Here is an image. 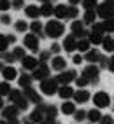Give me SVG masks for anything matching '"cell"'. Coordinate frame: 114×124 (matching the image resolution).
I'll list each match as a JSON object with an SVG mask.
<instances>
[{"instance_id":"obj_32","label":"cell","mask_w":114,"mask_h":124,"mask_svg":"<svg viewBox=\"0 0 114 124\" xmlns=\"http://www.w3.org/2000/svg\"><path fill=\"white\" fill-rule=\"evenodd\" d=\"M21 96H23V93H21L19 89H11V91H9V94H7V98H9V101H11V103H14L16 100H19Z\"/></svg>"},{"instance_id":"obj_35","label":"cell","mask_w":114,"mask_h":124,"mask_svg":"<svg viewBox=\"0 0 114 124\" xmlns=\"http://www.w3.org/2000/svg\"><path fill=\"white\" fill-rule=\"evenodd\" d=\"M28 103H30V101L26 100V98H25V96H21V98H19V100H16V101H14V105H16V107H18V108H19V110H26V108H28Z\"/></svg>"},{"instance_id":"obj_47","label":"cell","mask_w":114,"mask_h":124,"mask_svg":"<svg viewBox=\"0 0 114 124\" xmlns=\"http://www.w3.org/2000/svg\"><path fill=\"white\" fill-rule=\"evenodd\" d=\"M91 31H96V33H104V26H102V23H93Z\"/></svg>"},{"instance_id":"obj_34","label":"cell","mask_w":114,"mask_h":124,"mask_svg":"<svg viewBox=\"0 0 114 124\" xmlns=\"http://www.w3.org/2000/svg\"><path fill=\"white\" fill-rule=\"evenodd\" d=\"M102 26H104V33L105 31H114V18H109V19H104V23H102Z\"/></svg>"},{"instance_id":"obj_25","label":"cell","mask_w":114,"mask_h":124,"mask_svg":"<svg viewBox=\"0 0 114 124\" xmlns=\"http://www.w3.org/2000/svg\"><path fill=\"white\" fill-rule=\"evenodd\" d=\"M89 40L88 39H77V44H76V49L77 51H81V53H86V51H89Z\"/></svg>"},{"instance_id":"obj_2","label":"cell","mask_w":114,"mask_h":124,"mask_svg":"<svg viewBox=\"0 0 114 124\" xmlns=\"http://www.w3.org/2000/svg\"><path fill=\"white\" fill-rule=\"evenodd\" d=\"M40 91H42L44 94L51 96L54 94L56 91H58V82H56V79H51V77H46L40 80Z\"/></svg>"},{"instance_id":"obj_43","label":"cell","mask_w":114,"mask_h":124,"mask_svg":"<svg viewBox=\"0 0 114 124\" xmlns=\"http://www.w3.org/2000/svg\"><path fill=\"white\" fill-rule=\"evenodd\" d=\"M74 80H76V84H77L79 87H84V86L88 84V79H86V77H83V75H81V77H76Z\"/></svg>"},{"instance_id":"obj_41","label":"cell","mask_w":114,"mask_h":124,"mask_svg":"<svg viewBox=\"0 0 114 124\" xmlns=\"http://www.w3.org/2000/svg\"><path fill=\"white\" fill-rule=\"evenodd\" d=\"M49 58H51V51H42L39 56V63H46Z\"/></svg>"},{"instance_id":"obj_38","label":"cell","mask_w":114,"mask_h":124,"mask_svg":"<svg viewBox=\"0 0 114 124\" xmlns=\"http://www.w3.org/2000/svg\"><path fill=\"white\" fill-rule=\"evenodd\" d=\"M12 56H14V60H23V58L26 56V54H25V49H23V47H14Z\"/></svg>"},{"instance_id":"obj_10","label":"cell","mask_w":114,"mask_h":124,"mask_svg":"<svg viewBox=\"0 0 114 124\" xmlns=\"http://www.w3.org/2000/svg\"><path fill=\"white\" fill-rule=\"evenodd\" d=\"M18 114H19V108H18L14 103L7 105V107H2V117H4L5 121H9V119H12V117H18Z\"/></svg>"},{"instance_id":"obj_29","label":"cell","mask_w":114,"mask_h":124,"mask_svg":"<svg viewBox=\"0 0 114 124\" xmlns=\"http://www.w3.org/2000/svg\"><path fill=\"white\" fill-rule=\"evenodd\" d=\"M32 75H28V73H23V75H19V79H18V82H19V87H28L30 84H32Z\"/></svg>"},{"instance_id":"obj_56","label":"cell","mask_w":114,"mask_h":124,"mask_svg":"<svg viewBox=\"0 0 114 124\" xmlns=\"http://www.w3.org/2000/svg\"><path fill=\"white\" fill-rule=\"evenodd\" d=\"M69 4L70 5H77V4H81V0H69Z\"/></svg>"},{"instance_id":"obj_37","label":"cell","mask_w":114,"mask_h":124,"mask_svg":"<svg viewBox=\"0 0 114 124\" xmlns=\"http://www.w3.org/2000/svg\"><path fill=\"white\" fill-rule=\"evenodd\" d=\"M9 91H11L9 82H7V80L0 82V96H7V94H9Z\"/></svg>"},{"instance_id":"obj_61","label":"cell","mask_w":114,"mask_h":124,"mask_svg":"<svg viewBox=\"0 0 114 124\" xmlns=\"http://www.w3.org/2000/svg\"><path fill=\"white\" fill-rule=\"evenodd\" d=\"M26 124H34V122H26Z\"/></svg>"},{"instance_id":"obj_31","label":"cell","mask_w":114,"mask_h":124,"mask_svg":"<svg viewBox=\"0 0 114 124\" xmlns=\"http://www.w3.org/2000/svg\"><path fill=\"white\" fill-rule=\"evenodd\" d=\"M28 28L32 30V33H35V35H37V33H40V31H42V28H44V26H42V23H40L39 19H34Z\"/></svg>"},{"instance_id":"obj_28","label":"cell","mask_w":114,"mask_h":124,"mask_svg":"<svg viewBox=\"0 0 114 124\" xmlns=\"http://www.w3.org/2000/svg\"><path fill=\"white\" fill-rule=\"evenodd\" d=\"M86 117L91 121V122H98V121H100V117H102V114H100V110H98V108H93V110L86 112Z\"/></svg>"},{"instance_id":"obj_12","label":"cell","mask_w":114,"mask_h":124,"mask_svg":"<svg viewBox=\"0 0 114 124\" xmlns=\"http://www.w3.org/2000/svg\"><path fill=\"white\" fill-rule=\"evenodd\" d=\"M76 44H77V39L72 35V33H70V35H67V37L63 39V49H65L67 53L76 51Z\"/></svg>"},{"instance_id":"obj_30","label":"cell","mask_w":114,"mask_h":124,"mask_svg":"<svg viewBox=\"0 0 114 124\" xmlns=\"http://www.w3.org/2000/svg\"><path fill=\"white\" fill-rule=\"evenodd\" d=\"M61 112H63L65 115H70V114H74V112H76V105L72 103V101H65V103L61 105Z\"/></svg>"},{"instance_id":"obj_18","label":"cell","mask_w":114,"mask_h":124,"mask_svg":"<svg viewBox=\"0 0 114 124\" xmlns=\"http://www.w3.org/2000/svg\"><path fill=\"white\" fill-rule=\"evenodd\" d=\"M2 75H4V80H14L16 77H18V72H16V68L14 67H4V70H2Z\"/></svg>"},{"instance_id":"obj_58","label":"cell","mask_w":114,"mask_h":124,"mask_svg":"<svg viewBox=\"0 0 114 124\" xmlns=\"http://www.w3.org/2000/svg\"><path fill=\"white\" fill-rule=\"evenodd\" d=\"M4 67H5V65H4L2 61H0V72H2V70H4Z\"/></svg>"},{"instance_id":"obj_5","label":"cell","mask_w":114,"mask_h":124,"mask_svg":"<svg viewBox=\"0 0 114 124\" xmlns=\"http://www.w3.org/2000/svg\"><path fill=\"white\" fill-rule=\"evenodd\" d=\"M23 46H25L26 49H30V51L37 53L39 51V37L35 33H26L25 39H23Z\"/></svg>"},{"instance_id":"obj_14","label":"cell","mask_w":114,"mask_h":124,"mask_svg":"<svg viewBox=\"0 0 114 124\" xmlns=\"http://www.w3.org/2000/svg\"><path fill=\"white\" fill-rule=\"evenodd\" d=\"M84 60H86L88 63H100V60H102V54H100L98 51H95V49H89V51H86Z\"/></svg>"},{"instance_id":"obj_53","label":"cell","mask_w":114,"mask_h":124,"mask_svg":"<svg viewBox=\"0 0 114 124\" xmlns=\"http://www.w3.org/2000/svg\"><path fill=\"white\" fill-rule=\"evenodd\" d=\"M109 70H111V72H114V56L109 60Z\"/></svg>"},{"instance_id":"obj_42","label":"cell","mask_w":114,"mask_h":124,"mask_svg":"<svg viewBox=\"0 0 114 124\" xmlns=\"http://www.w3.org/2000/svg\"><path fill=\"white\" fill-rule=\"evenodd\" d=\"M74 119L76 121H84L86 119V112L84 110H76L74 112Z\"/></svg>"},{"instance_id":"obj_24","label":"cell","mask_w":114,"mask_h":124,"mask_svg":"<svg viewBox=\"0 0 114 124\" xmlns=\"http://www.w3.org/2000/svg\"><path fill=\"white\" fill-rule=\"evenodd\" d=\"M100 44H102V47H104V51L114 53V39H111V37H104Z\"/></svg>"},{"instance_id":"obj_19","label":"cell","mask_w":114,"mask_h":124,"mask_svg":"<svg viewBox=\"0 0 114 124\" xmlns=\"http://www.w3.org/2000/svg\"><path fill=\"white\" fill-rule=\"evenodd\" d=\"M42 110H44V117L56 119V115H58V108H56L54 105H44L42 103Z\"/></svg>"},{"instance_id":"obj_21","label":"cell","mask_w":114,"mask_h":124,"mask_svg":"<svg viewBox=\"0 0 114 124\" xmlns=\"http://www.w3.org/2000/svg\"><path fill=\"white\" fill-rule=\"evenodd\" d=\"M39 11H40V16H53L54 7H53L51 2H42V5L39 7Z\"/></svg>"},{"instance_id":"obj_15","label":"cell","mask_w":114,"mask_h":124,"mask_svg":"<svg viewBox=\"0 0 114 124\" xmlns=\"http://www.w3.org/2000/svg\"><path fill=\"white\" fill-rule=\"evenodd\" d=\"M72 98L76 100V103H86L89 100V93L84 89H79V91H74V94H72Z\"/></svg>"},{"instance_id":"obj_9","label":"cell","mask_w":114,"mask_h":124,"mask_svg":"<svg viewBox=\"0 0 114 124\" xmlns=\"http://www.w3.org/2000/svg\"><path fill=\"white\" fill-rule=\"evenodd\" d=\"M109 101H111V98H109L107 93H104V91H98V93H95V96H93V103L98 107V108H102V107H107Z\"/></svg>"},{"instance_id":"obj_45","label":"cell","mask_w":114,"mask_h":124,"mask_svg":"<svg viewBox=\"0 0 114 124\" xmlns=\"http://www.w3.org/2000/svg\"><path fill=\"white\" fill-rule=\"evenodd\" d=\"M98 122H100V124H114V121H112L111 115H102Z\"/></svg>"},{"instance_id":"obj_48","label":"cell","mask_w":114,"mask_h":124,"mask_svg":"<svg viewBox=\"0 0 114 124\" xmlns=\"http://www.w3.org/2000/svg\"><path fill=\"white\" fill-rule=\"evenodd\" d=\"M0 23H2V24H9V23H11V16L2 14V16H0Z\"/></svg>"},{"instance_id":"obj_49","label":"cell","mask_w":114,"mask_h":124,"mask_svg":"<svg viewBox=\"0 0 114 124\" xmlns=\"http://www.w3.org/2000/svg\"><path fill=\"white\" fill-rule=\"evenodd\" d=\"M4 61H7V63L16 61V60H14V56H12V53H11V54H9V53H5V54H4Z\"/></svg>"},{"instance_id":"obj_54","label":"cell","mask_w":114,"mask_h":124,"mask_svg":"<svg viewBox=\"0 0 114 124\" xmlns=\"http://www.w3.org/2000/svg\"><path fill=\"white\" fill-rule=\"evenodd\" d=\"M105 4H107V5L111 7V9L114 11V0H105Z\"/></svg>"},{"instance_id":"obj_20","label":"cell","mask_w":114,"mask_h":124,"mask_svg":"<svg viewBox=\"0 0 114 124\" xmlns=\"http://www.w3.org/2000/svg\"><path fill=\"white\" fill-rule=\"evenodd\" d=\"M67 9H69V5H56L54 7V11H53V14H54V18H58V19H65L67 18Z\"/></svg>"},{"instance_id":"obj_4","label":"cell","mask_w":114,"mask_h":124,"mask_svg":"<svg viewBox=\"0 0 114 124\" xmlns=\"http://www.w3.org/2000/svg\"><path fill=\"white\" fill-rule=\"evenodd\" d=\"M70 30H72V35H74L76 39H84L88 31L84 30V23L79 21V19H74L70 24Z\"/></svg>"},{"instance_id":"obj_17","label":"cell","mask_w":114,"mask_h":124,"mask_svg":"<svg viewBox=\"0 0 114 124\" xmlns=\"http://www.w3.org/2000/svg\"><path fill=\"white\" fill-rule=\"evenodd\" d=\"M51 67H53V70L61 72V70H65V67H67V61H65L61 56H54L51 60Z\"/></svg>"},{"instance_id":"obj_3","label":"cell","mask_w":114,"mask_h":124,"mask_svg":"<svg viewBox=\"0 0 114 124\" xmlns=\"http://www.w3.org/2000/svg\"><path fill=\"white\" fill-rule=\"evenodd\" d=\"M32 72H34V73H32V79H35V80H42V79H46V77H49L51 68L47 67V63H39Z\"/></svg>"},{"instance_id":"obj_8","label":"cell","mask_w":114,"mask_h":124,"mask_svg":"<svg viewBox=\"0 0 114 124\" xmlns=\"http://www.w3.org/2000/svg\"><path fill=\"white\" fill-rule=\"evenodd\" d=\"M76 77L77 75H76L74 70H61V73L56 77V82H58V84H70Z\"/></svg>"},{"instance_id":"obj_11","label":"cell","mask_w":114,"mask_h":124,"mask_svg":"<svg viewBox=\"0 0 114 124\" xmlns=\"http://www.w3.org/2000/svg\"><path fill=\"white\" fill-rule=\"evenodd\" d=\"M23 89H25V91H23V96H25L28 101H34L35 105L42 103V98L39 96V93H35V89H32V86H28V87H23Z\"/></svg>"},{"instance_id":"obj_36","label":"cell","mask_w":114,"mask_h":124,"mask_svg":"<svg viewBox=\"0 0 114 124\" xmlns=\"http://www.w3.org/2000/svg\"><path fill=\"white\" fill-rule=\"evenodd\" d=\"M77 14H79L77 7H76V5H69V9H67V19H74V18H77Z\"/></svg>"},{"instance_id":"obj_27","label":"cell","mask_w":114,"mask_h":124,"mask_svg":"<svg viewBox=\"0 0 114 124\" xmlns=\"http://www.w3.org/2000/svg\"><path fill=\"white\" fill-rule=\"evenodd\" d=\"M95 19H96V11H86L84 18H83V23L84 24H93Z\"/></svg>"},{"instance_id":"obj_7","label":"cell","mask_w":114,"mask_h":124,"mask_svg":"<svg viewBox=\"0 0 114 124\" xmlns=\"http://www.w3.org/2000/svg\"><path fill=\"white\" fill-rule=\"evenodd\" d=\"M96 18H102V19H109V18H114V11L111 9V7L107 4H100L96 5Z\"/></svg>"},{"instance_id":"obj_26","label":"cell","mask_w":114,"mask_h":124,"mask_svg":"<svg viewBox=\"0 0 114 124\" xmlns=\"http://www.w3.org/2000/svg\"><path fill=\"white\" fill-rule=\"evenodd\" d=\"M102 39H104V33H96V31H89V35H88L89 44H95V46H98L102 42Z\"/></svg>"},{"instance_id":"obj_44","label":"cell","mask_w":114,"mask_h":124,"mask_svg":"<svg viewBox=\"0 0 114 124\" xmlns=\"http://www.w3.org/2000/svg\"><path fill=\"white\" fill-rule=\"evenodd\" d=\"M7 9H11V0H0V11H7Z\"/></svg>"},{"instance_id":"obj_22","label":"cell","mask_w":114,"mask_h":124,"mask_svg":"<svg viewBox=\"0 0 114 124\" xmlns=\"http://www.w3.org/2000/svg\"><path fill=\"white\" fill-rule=\"evenodd\" d=\"M42 119H44V112H42V108H40V107L37 105V108L30 114V122H34V124H35V122H40Z\"/></svg>"},{"instance_id":"obj_40","label":"cell","mask_w":114,"mask_h":124,"mask_svg":"<svg viewBox=\"0 0 114 124\" xmlns=\"http://www.w3.org/2000/svg\"><path fill=\"white\" fill-rule=\"evenodd\" d=\"M7 47H9V40L5 35H0V53H5Z\"/></svg>"},{"instance_id":"obj_57","label":"cell","mask_w":114,"mask_h":124,"mask_svg":"<svg viewBox=\"0 0 114 124\" xmlns=\"http://www.w3.org/2000/svg\"><path fill=\"white\" fill-rule=\"evenodd\" d=\"M2 107H4V100H2V96H0V110H2Z\"/></svg>"},{"instance_id":"obj_16","label":"cell","mask_w":114,"mask_h":124,"mask_svg":"<svg viewBox=\"0 0 114 124\" xmlns=\"http://www.w3.org/2000/svg\"><path fill=\"white\" fill-rule=\"evenodd\" d=\"M63 100H69V98H72V94H74V89H72L69 84H61V87H58V91H56Z\"/></svg>"},{"instance_id":"obj_33","label":"cell","mask_w":114,"mask_h":124,"mask_svg":"<svg viewBox=\"0 0 114 124\" xmlns=\"http://www.w3.org/2000/svg\"><path fill=\"white\" fill-rule=\"evenodd\" d=\"M81 4H83V7H84L86 11H95L96 5H98L96 0H81Z\"/></svg>"},{"instance_id":"obj_13","label":"cell","mask_w":114,"mask_h":124,"mask_svg":"<svg viewBox=\"0 0 114 124\" xmlns=\"http://www.w3.org/2000/svg\"><path fill=\"white\" fill-rule=\"evenodd\" d=\"M21 65H23V68H25V70H34L37 65H39V60L34 58V56H25L21 60Z\"/></svg>"},{"instance_id":"obj_50","label":"cell","mask_w":114,"mask_h":124,"mask_svg":"<svg viewBox=\"0 0 114 124\" xmlns=\"http://www.w3.org/2000/svg\"><path fill=\"white\" fill-rule=\"evenodd\" d=\"M83 60H84V58H83V56H81V54H76L74 58H72V61H74V65H79L81 61H83Z\"/></svg>"},{"instance_id":"obj_46","label":"cell","mask_w":114,"mask_h":124,"mask_svg":"<svg viewBox=\"0 0 114 124\" xmlns=\"http://www.w3.org/2000/svg\"><path fill=\"white\" fill-rule=\"evenodd\" d=\"M23 4H25V0H11V7H14V9H21Z\"/></svg>"},{"instance_id":"obj_52","label":"cell","mask_w":114,"mask_h":124,"mask_svg":"<svg viewBox=\"0 0 114 124\" xmlns=\"http://www.w3.org/2000/svg\"><path fill=\"white\" fill-rule=\"evenodd\" d=\"M51 53L58 54V53H60V44H53V46H51Z\"/></svg>"},{"instance_id":"obj_51","label":"cell","mask_w":114,"mask_h":124,"mask_svg":"<svg viewBox=\"0 0 114 124\" xmlns=\"http://www.w3.org/2000/svg\"><path fill=\"white\" fill-rule=\"evenodd\" d=\"M39 124H56V122H54V119H49V117H44V119L40 121Z\"/></svg>"},{"instance_id":"obj_60","label":"cell","mask_w":114,"mask_h":124,"mask_svg":"<svg viewBox=\"0 0 114 124\" xmlns=\"http://www.w3.org/2000/svg\"><path fill=\"white\" fill-rule=\"evenodd\" d=\"M40 2H51V0H40Z\"/></svg>"},{"instance_id":"obj_1","label":"cell","mask_w":114,"mask_h":124,"mask_svg":"<svg viewBox=\"0 0 114 124\" xmlns=\"http://www.w3.org/2000/svg\"><path fill=\"white\" fill-rule=\"evenodd\" d=\"M44 30H46V35H47V37H51V39H58V37H61V33L65 31L63 24H61L58 19H51V21H47V23H46V26H44Z\"/></svg>"},{"instance_id":"obj_39","label":"cell","mask_w":114,"mask_h":124,"mask_svg":"<svg viewBox=\"0 0 114 124\" xmlns=\"http://www.w3.org/2000/svg\"><path fill=\"white\" fill-rule=\"evenodd\" d=\"M14 28H16V31H26L28 30V23L26 21H16V24H14Z\"/></svg>"},{"instance_id":"obj_59","label":"cell","mask_w":114,"mask_h":124,"mask_svg":"<svg viewBox=\"0 0 114 124\" xmlns=\"http://www.w3.org/2000/svg\"><path fill=\"white\" fill-rule=\"evenodd\" d=\"M0 124H9V122H7V121L4 119V121H0Z\"/></svg>"},{"instance_id":"obj_6","label":"cell","mask_w":114,"mask_h":124,"mask_svg":"<svg viewBox=\"0 0 114 124\" xmlns=\"http://www.w3.org/2000/svg\"><path fill=\"white\" fill-rule=\"evenodd\" d=\"M98 67H96L95 63H89V67H86L83 70V77L88 79V82H96L98 80Z\"/></svg>"},{"instance_id":"obj_23","label":"cell","mask_w":114,"mask_h":124,"mask_svg":"<svg viewBox=\"0 0 114 124\" xmlns=\"http://www.w3.org/2000/svg\"><path fill=\"white\" fill-rule=\"evenodd\" d=\"M25 12H26V18H32V19H37L40 16V11H39L37 5H26Z\"/></svg>"},{"instance_id":"obj_55","label":"cell","mask_w":114,"mask_h":124,"mask_svg":"<svg viewBox=\"0 0 114 124\" xmlns=\"http://www.w3.org/2000/svg\"><path fill=\"white\" fill-rule=\"evenodd\" d=\"M7 40H9V44H12V42H16V37L14 35H7Z\"/></svg>"}]
</instances>
